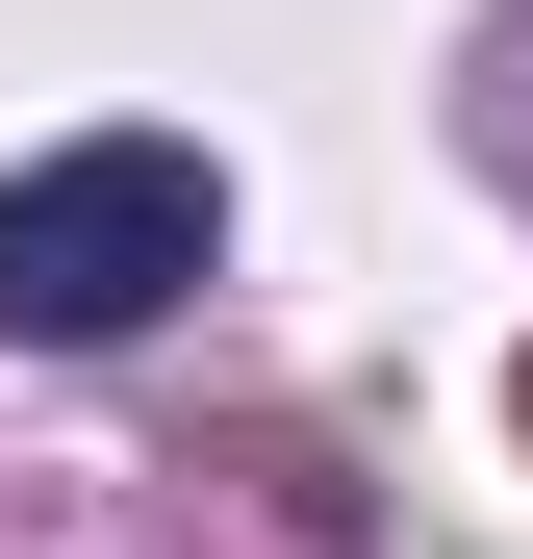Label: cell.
Segmentation results:
<instances>
[{
	"label": "cell",
	"instance_id": "6da1fadb",
	"mask_svg": "<svg viewBox=\"0 0 533 559\" xmlns=\"http://www.w3.org/2000/svg\"><path fill=\"white\" fill-rule=\"evenodd\" d=\"M204 254H229V178H204V153H178V128H76V153L0 178V356H102V331H153Z\"/></svg>",
	"mask_w": 533,
	"mask_h": 559
}]
</instances>
